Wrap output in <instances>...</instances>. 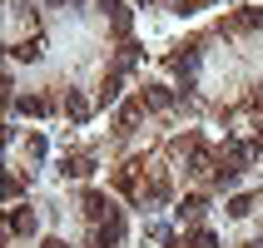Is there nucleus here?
I'll use <instances>...</instances> for the list:
<instances>
[{"label": "nucleus", "mask_w": 263, "mask_h": 248, "mask_svg": "<svg viewBox=\"0 0 263 248\" xmlns=\"http://www.w3.org/2000/svg\"><path fill=\"white\" fill-rule=\"evenodd\" d=\"M80 208H85L89 219H100V214H115V204H109L104 194H85V199H80Z\"/></svg>", "instance_id": "obj_1"}, {"label": "nucleus", "mask_w": 263, "mask_h": 248, "mask_svg": "<svg viewBox=\"0 0 263 248\" xmlns=\"http://www.w3.org/2000/svg\"><path fill=\"white\" fill-rule=\"evenodd\" d=\"M40 50H45V45H40V35H30V40H20V45H15L10 55H15V60H25V65H35V60H40Z\"/></svg>", "instance_id": "obj_2"}, {"label": "nucleus", "mask_w": 263, "mask_h": 248, "mask_svg": "<svg viewBox=\"0 0 263 248\" xmlns=\"http://www.w3.org/2000/svg\"><path fill=\"white\" fill-rule=\"evenodd\" d=\"M60 169H65V174H70V179H85L89 169H95V159H89V154H70V159L60 164Z\"/></svg>", "instance_id": "obj_3"}, {"label": "nucleus", "mask_w": 263, "mask_h": 248, "mask_svg": "<svg viewBox=\"0 0 263 248\" xmlns=\"http://www.w3.org/2000/svg\"><path fill=\"white\" fill-rule=\"evenodd\" d=\"M10 228L20 238H30V234H35V214H30V208H15V214H10Z\"/></svg>", "instance_id": "obj_4"}, {"label": "nucleus", "mask_w": 263, "mask_h": 248, "mask_svg": "<svg viewBox=\"0 0 263 248\" xmlns=\"http://www.w3.org/2000/svg\"><path fill=\"white\" fill-rule=\"evenodd\" d=\"M139 115H144V104H139V100H129L124 109H119V134H129V129H134V119H139Z\"/></svg>", "instance_id": "obj_5"}, {"label": "nucleus", "mask_w": 263, "mask_h": 248, "mask_svg": "<svg viewBox=\"0 0 263 248\" xmlns=\"http://www.w3.org/2000/svg\"><path fill=\"white\" fill-rule=\"evenodd\" d=\"M214 184H219V189H234V184H238V164L223 159V164H219V174H214Z\"/></svg>", "instance_id": "obj_6"}, {"label": "nucleus", "mask_w": 263, "mask_h": 248, "mask_svg": "<svg viewBox=\"0 0 263 248\" xmlns=\"http://www.w3.org/2000/svg\"><path fill=\"white\" fill-rule=\"evenodd\" d=\"M144 104H149V109H169V89H164V85H149L144 89Z\"/></svg>", "instance_id": "obj_7"}, {"label": "nucleus", "mask_w": 263, "mask_h": 248, "mask_svg": "<svg viewBox=\"0 0 263 248\" xmlns=\"http://www.w3.org/2000/svg\"><path fill=\"white\" fill-rule=\"evenodd\" d=\"M164 199H169V179L154 174V179H149V204H164Z\"/></svg>", "instance_id": "obj_8"}, {"label": "nucleus", "mask_w": 263, "mask_h": 248, "mask_svg": "<svg viewBox=\"0 0 263 248\" xmlns=\"http://www.w3.org/2000/svg\"><path fill=\"white\" fill-rule=\"evenodd\" d=\"M20 115H50V100H40V94H25V100H20Z\"/></svg>", "instance_id": "obj_9"}, {"label": "nucleus", "mask_w": 263, "mask_h": 248, "mask_svg": "<svg viewBox=\"0 0 263 248\" xmlns=\"http://www.w3.org/2000/svg\"><path fill=\"white\" fill-rule=\"evenodd\" d=\"M119 100V74H104V85H100V104H115Z\"/></svg>", "instance_id": "obj_10"}, {"label": "nucleus", "mask_w": 263, "mask_h": 248, "mask_svg": "<svg viewBox=\"0 0 263 248\" xmlns=\"http://www.w3.org/2000/svg\"><path fill=\"white\" fill-rule=\"evenodd\" d=\"M229 214H234V219H249L253 214V194H238L234 204H229Z\"/></svg>", "instance_id": "obj_11"}, {"label": "nucleus", "mask_w": 263, "mask_h": 248, "mask_svg": "<svg viewBox=\"0 0 263 248\" xmlns=\"http://www.w3.org/2000/svg\"><path fill=\"white\" fill-rule=\"evenodd\" d=\"M179 214H184V219H199V214H204V194H189V199H184V208H179Z\"/></svg>", "instance_id": "obj_12"}, {"label": "nucleus", "mask_w": 263, "mask_h": 248, "mask_svg": "<svg viewBox=\"0 0 263 248\" xmlns=\"http://www.w3.org/2000/svg\"><path fill=\"white\" fill-rule=\"evenodd\" d=\"M184 248H219V238L209 234V228H199V234H194V238H189Z\"/></svg>", "instance_id": "obj_13"}, {"label": "nucleus", "mask_w": 263, "mask_h": 248, "mask_svg": "<svg viewBox=\"0 0 263 248\" xmlns=\"http://www.w3.org/2000/svg\"><path fill=\"white\" fill-rule=\"evenodd\" d=\"M65 109H70V115H74V119H85V115H89V104H85V100H80V94H65Z\"/></svg>", "instance_id": "obj_14"}, {"label": "nucleus", "mask_w": 263, "mask_h": 248, "mask_svg": "<svg viewBox=\"0 0 263 248\" xmlns=\"http://www.w3.org/2000/svg\"><path fill=\"white\" fill-rule=\"evenodd\" d=\"M199 5H204V0H174V10H179V15H194Z\"/></svg>", "instance_id": "obj_15"}, {"label": "nucleus", "mask_w": 263, "mask_h": 248, "mask_svg": "<svg viewBox=\"0 0 263 248\" xmlns=\"http://www.w3.org/2000/svg\"><path fill=\"white\" fill-rule=\"evenodd\" d=\"M100 5H104V10H119V0H100Z\"/></svg>", "instance_id": "obj_16"}, {"label": "nucleus", "mask_w": 263, "mask_h": 248, "mask_svg": "<svg viewBox=\"0 0 263 248\" xmlns=\"http://www.w3.org/2000/svg\"><path fill=\"white\" fill-rule=\"evenodd\" d=\"M249 248H263V243H249Z\"/></svg>", "instance_id": "obj_17"}]
</instances>
